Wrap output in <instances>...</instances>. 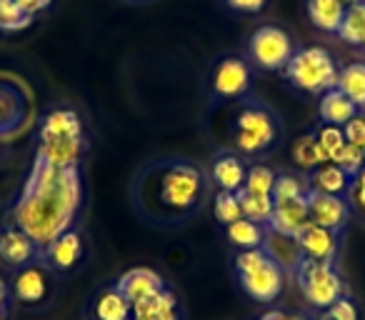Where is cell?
I'll use <instances>...</instances> for the list:
<instances>
[{
    "mask_svg": "<svg viewBox=\"0 0 365 320\" xmlns=\"http://www.w3.org/2000/svg\"><path fill=\"white\" fill-rule=\"evenodd\" d=\"M213 183L208 170L188 158H155L135 173L130 203L145 223L182 225L205 208Z\"/></svg>",
    "mask_w": 365,
    "mask_h": 320,
    "instance_id": "1",
    "label": "cell"
},
{
    "mask_svg": "<svg viewBox=\"0 0 365 320\" xmlns=\"http://www.w3.org/2000/svg\"><path fill=\"white\" fill-rule=\"evenodd\" d=\"M83 208L81 165L58 168L36 155L33 168L11 205L8 223L31 235L41 248L78 225Z\"/></svg>",
    "mask_w": 365,
    "mask_h": 320,
    "instance_id": "2",
    "label": "cell"
},
{
    "mask_svg": "<svg viewBox=\"0 0 365 320\" xmlns=\"http://www.w3.org/2000/svg\"><path fill=\"white\" fill-rule=\"evenodd\" d=\"M285 125L278 110L258 98H243L235 103L230 115V145L245 160H263L283 145Z\"/></svg>",
    "mask_w": 365,
    "mask_h": 320,
    "instance_id": "3",
    "label": "cell"
},
{
    "mask_svg": "<svg viewBox=\"0 0 365 320\" xmlns=\"http://www.w3.org/2000/svg\"><path fill=\"white\" fill-rule=\"evenodd\" d=\"M88 150V138L78 110L68 105L51 108L38 123V150L43 160L58 168L81 165Z\"/></svg>",
    "mask_w": 365,
    "mask_h": 320,
    "instance_id": "4",
    "label": "cell"
},
{
    "mask_svg": "<svg viewBox=\"0 0 365 320\" xmlns=\"http://www.w3.org/2000/svg\"><path fill=\"white\" fill-rule=\"evenodd\" d=\"M233 270L238 285L255 303H275L283 293L285 273L265 248L238 250L233 258Z\"/></svg>",
    "mask_w": 365,
    "mask_h": 320,
    "instance_id": "5",
    "label": "cell"
},
{
    "mask_svg": "<svg viewBox=\"0 0 365 320\" xmlns=\"http://www.w3.org/2000/svg\"><path fill=\"white\" fill-rule=\"evenodd\" d=\"M338 63L330 56L328 48L323 46H303L293 53L290 63L285 66L283 76L288 81V86H293L295 91L305 93V96L320 98L323 93H328L330 88H335L338 81Z\"/></svg>",
    "mask_w": 365,
    "mask_h": 320,
    "instance_id": "6",
    "label": "cell"
},
{
    "mask_svg": "<svg viewBox=\"0 0 365 320\" xmlns=\"http://www.w3.org/2000/svg\"><path fill=\"white\" fill-rule=\"evenodd\" d=\"M298 51L293 33L278 23H260L245 41V61L260 73H280Z\"/></svg>",
    "mask_w": 365,
    "mask_h": 320,
    "instance_id": "7",
    "label": "cell"
},
{
    "mask_svg": "<svg viewBox=\"0 0 365 320\" xmlns=\"http://www.w3.org/2000/svg\"><path fill=\"white\" fill-rule=\"evenodd\" d=\"M295 280H298L300 293L313 310H323L343 295H348V285H345L335 263L303 258V263L295 270Z\"/></svg>",
    "mask_w": 365,
    "mask_h": 320,
    "instance_id": "8",
    "label": "cell"
},
{
    "mask_svg": "<svg viewBox=\"0 0 365 320\" xmlns=\"http://www.w3.org/2000/svg\"><path fill=\"white\" fill-rule=\"evenodd\" d=\"M253 91L250 63L243 56H220L208 71V93L215 103L243 100Z\"/></svg>",
    "mask_w": 365,
    "mask_h": 320,
    "instance_id": "9",
    "label": "cell"
},
{
    "mask_svg": "<svg viewBox=\"0 0 365 320\" xmlns=\"http://www.w3.org/2000/svg\"><path fill=\"white\" fill-rule=\"evenodd\" d=\"M56 275L43 260H33V263L23 265L13 273V298L23 305H41L48 300V295L56 288Z\"/></svg>",
    "mask_w": 365,
    "mask_h": 320,
    "instance_id": "10",
    "label": "cell"
},
{
    "mask_svg": "<svg viewBox=\"0 0 365 320\" xmlns=\"http://www.w3.org/2000/svg\"><path fill=\"white\" fill-rule=\"evenodd\" d=\"M86 255V235L81 225H73L63 235H58L53 243H48L41 253V260L53 270V273H71Z\"/></svg>",
    "mask_w": 365,
    "mask_h": 320,
    "instance_id": "11",
    "label": "cell"
},
{
    "mask_svg": "<svg viewBox=\"0 0 365 320\" xmlns=\"http://www.w3.org/2000/svg\"><path fill=\"white\" fill-rule=\"evenodd\" d=\"M308 215L310 223L320 225V228H328L333 233H343L345 225L350 223V215H353V208H350L348 198H340V195H328L320 193V190H308Z\"/></svg>",
    "mask_w": 365,
    "mask_h": 320,
    "instance_id": "12",
    "label": "cell"
},
{
    "mask_svg": "<svg viewBox=\"0 0 365 320\" xmlns=\"http://www.w3.org/2000/svg\"><path fill=\"white\" fill-rule=\"evenodd\" d=\"M248 165V160L243 155H238L235 150H218L208 163V178L213 183V188L238 193L245 185Z\"/></svg>",
    "mask_w": 365,
    "mask_h": 320,
    "instance_id": "13",
    "label": "cell"
},
{
    "mask_svg": "<svg viewBox=\"0 0 365 320\" xmlns=\"http://www.w3.org/2000/svg\"><path fill=\"white\" fill-rule=\"evenodd\" d=\"M41 245L16 225L6 223V228L0 230V263L8 265V268L18 270L23 265L33 263V260H41Z\"/></svg>",
    "mask_w": 365,
    "mask_h": 320,
    "instance_id": "14",
    "label": "cell"
},
{
    "mask_svg": "<svg viewBox=\"0 0 365 320\" xmlns=\"http://www.w3.org/2000/svg\"><path fill=\"white\" fill-rule=\"evenodd\" d=\"M28 118V96L16 81L0 78V133L16 135Z\"/></svg>",
    "mask_w": 365,
    "mask_h": 320,
    "instance_id": "15",
    "label": "cell"
},
{
    "mask_svg": "<svg viewBox=\"0 0 365 320\" xmlns=\"http://www.w3.org/2000/svg\"><path fill=\"white\" fill-rule=\"evenodd\" d=\"M300 253L308 260H323V263H335L340 250V233H333L328 228H320L315 223H308L298 235Z\"/></svg>",
    "mask_w": 365,
    "mask_h": 320,
    "instance_id": "16",
    "label": "cell"
},
{
    "mask_svg": "<svg viewBox=\"0 0 365 320\" xmlns=\"http://www.w3.org/2000/svg\"><path fill=\"white\" fill-rule=\"evenodd\" d=\"M165 285L168 283L163 280V275L155 273L153 268H130L115 280V288L125 295V300L130 305L160 293Z\"/></svg>",
    "mask_w": 365,
    "mask_h": 320,
    "instance_id": "17",
    "label": "cell"
},
{
    "mask_svg": "<svg viewBox=\"0 0 365 320\" xmlns=\"http://www.w3.org/2000/svg\"><path fill=\"white\" fill-rule=\"evenodd\" d=\"M130 315L133 320H182L180 300H178L175 290L168 285L160 293L150 295L140 303H133Z\"/></svg>",
    "mask_w": 365,
    "mask_h": 320,
    "instance_id": "18",
    "label": "cell"
},
{
    "mask_svg": "<svg viewBox=\"0 0 365 320\" xmlns=\"http://www.w3.org/2000/svg\"><path fill=\"white\" fill-rule=\"evenodd\" d=\"M263 248H265V253L283 268V273H288V275H295L298 265L303 263V253H300V245H298V240H295V235H285V233H278V230L268 228L265 230Z\"/></svg>",
    "mask_w": 365,
    "mask_h": 320,
    "instance_id": "19",
    "label": "cell"
},
{
    "mask_svg": "<svg viewBox=\"0 0 365 320\" xmlns=\"http://www.w3.org/2000/svg\"><path fill=\"white\" fill-rule=\"evenodd\" d=\"M308 198V195H305ZM298 198V200H285V203H275L273 208V218H270L268 228L278 230L285 235H298L305 225L310 223L308 215V200Z\"/></svg>",
    "mask_w": 365,
    "mask_h": 320,
    "instance_id": "20",
    "label": "cell"
},
{
    "mask_svg": "<svg viewBox=\"0 0 365 320\" xmlns=\"http://www.w3.org/2000/svg\"><path fill=\"white\" fill-rule=\"evenodd\" d=\"M358 113H363L348 96L338 91V88H330L328 93L318 98V115L323 123H330V125L343 128L348 120H353Z\"/></svg>",
    "mask_w": 365,
    "mask_h": 320,
    "instance_id": "21",
    "label": "cell"
},
{
    "mask_svg": "<svg viewBox=\"0 0 365 320\" xmlns=\"http://www.w3.org/2000/svg\"><path fill=\"white\" fill-rule=\"evenodd\" d=\"M305 13L315 31L325 33V36H338L345 6L340 0H305Z\"/></svg>",
    "mask_w": 365,
    "mask_h": 320,
    "instance_id": "22",
    "label": "cell"
},
{
    "mask_svg": "<svg viewBox=\"0 0 365 320\" xmlns=\"http://www.w3.org/2000/svg\"><path fill=\"white\" fill-rule=\"evenodd\" d=\"M308 183L313 190H320V193L328 195H340V198H348L350 188H353V178L335 163L318 165L313 173H308Z\"/></svg>",
    "mask_w": 365,
    "mask_h": 320,
    "instance_id": "23",
    "label": "cell"
},
{
    "mask_svg": "<svg viewBox=\"0 0 365 320\" xmlns=\"http://www.w3.org/2000/svg\"><path fill=\"white\" fill-rule=\"evenodd\" d=\"M130 308L133 305L125 300V295L115 285H110V288H103L93 298L88 315H91V320H128L130 318Z\"/></svg>",
    "mask_w": 365,
    "mask_h": 320,
    "instance_id": "24",
    "label": "cell"
},
{
    "mask_svg": "<svg viewBox=\"0 0 365 320\" xmlns=\"http://www.w3.org/2000/svg\"><path fill=\"white\" fill-rule=\"evenodd\" d=\"M335 88L365 113V61H353L340 68Z\"/></svg>",
    "mask_w": 365,
    "mask_h": 320,
    "instance_id": "25",
    "label": "cell"
},
{
    "mask_svg": "<svg viewBox=\"0 0 365 320\" xmlns=\"http://www.w3.org/2000/svg\"><path fill=\"white\" fill-rule=\"evenodd\" d=\"M265 230H268V225H258L248 218H240V220H235V223L225 225V238H228V243L235 245L238 250L263 248Z\"/></svg>",
    "mask_w": 365,
    "mask_h": 320,
    "instance_id": "26",
    "label": "cell"
},
{
    "mask_svg": "<svg viewBox=\"0 0 365 320\" xmlns=\"http://www.w3.org/2000/svg\"><path fill=\"white\" fill-rule=\"evenodd\" d=\"M310 190L308 175L305 173H293V170H278L273 183V203H285V200H298L305 198Z\"/></svg>",
    "mask_w": 365,
    "mask_h": 320,
    "instance_id": "27",
    "label": "cell"
},
{
    "mask_svg": "<svg viewBox=\"0 0 365 320\" xmlns=\"http://www.w3.org/2000/svg\"><path fill=\"white\" fill-rule=\"evenodd\" d=\"M238 203H240V210H243V218L253 220L258 225H268L270 218H273V198L270 195H258V193H250V190L240 188L238 193Z\"/></svg>",
    "mask_w": 365,
    "mask_h": 320,
    "instance_id": "28",
    "label": "cell"
},
{
    "mask_svg": "<svg viewBox=\"0 0 365 320\" xmlns=\"http://www.w3.org/2000/svg\"><path fill=\"white\" fill-rule=\"evenodd\" d=\"M313 140L315 145H318L320 155H323L325 163H333L335 158H338V153L345 148V135H343V128L338 125H330V123H323L320 120L318 125L313 128Z\"/></svg>",
    "mask_w": 365,
    "mask_h": 320,
    "instance_id": "29",
    "label": "cell"
},
{
    "mask_svg": "<svg viewBox=\"0 0 365 320\" xmlns=\"http://www.w3.org/2000/svg\"><path fill=\"white\" fill-rule=\"evenodd\" d=\"M338 38L348 46H358L365 41V0L350 6L343 16V23H340Z\"/></svg>",
    "mask_w": 365,
    "mask_h": 320,
    "instance_id": "30",
    "label": "cell"
},
{
    "mask_svg": "<svg viewBox=\"0 0 365 320\" xmlns=\"http://www.w3.org/2000/svg\"><path fill=\"white\" fill-rule=\"evenodd\" d=\"M290 158L295 160V165L300 168V173H313L318 165H323L325 160H323V155H320V150H318V145H315V140H313V135H300L298 140L290 145Z\"/></svg>",
    "mask_w": 365,
    "mask_h": 320,
    "instance_id": "31",
    "label": "cell"
},
{
    "mask_svg": "<svg viewBox=\"0 0 365 320\" xmlns=\"http://www.w3.org/2000/svg\"><path fill=\"white\" fill-rule=\"evenodd\" d=\"M33 26V16H28L16 0H0V31L21 33Z\"/></svg>",
    "mask_w": 365,
    "mask_h": 320,
    "instance_id": "32",
    "label": "cell"
},
{
    "mask_svg": "<svg viewBox=\"0 0 365 320\" xmlns=\"http://www.w3.org/2000/svg\"><path fill=\"white\" fill-rule=\"evenodd\" d=\"M213 218L218 220L223 228L243 218V210H240L238 195L228 193V190H215V195H213Z\"/></svg>",
    "mask_w": 365,
    "mask_h": 320,
    "instance_id": "33",
    "label": "cell"
},
{
    "mask_svg": "<svg viewBox=\"0 0 365 320\" xmlns=\"http://www.w3.org/2000/svg\"><path fill=\"white\" fill-rule=\"evenodd\" d=\"M275 173H278V170H273L265 163H250L243 188L250 190V193H258V195H270L273 193Z\"/></svg>",
    "mask_w": 365,
    "mask_h": 320,
    "instance_id": "34",
    "label": "cell"
},
{
    "mask_svg": "<svg viewBox=\"0 0 365 320\" xmlns=\"http://www.w3.org/2000/svg\"><path fill=\"white\" fill-rule=\"evenodd\" d=\"M310 320H360V310L350 295H343V298L335 300L328 308L315 310V313L310 315Z\"/></svg>",
    "mask_w": 365,
    "mask_h": 320,
    "instance_id": "35",
    "label": "cell"
},
{
    "mask_svg": "<svg viewBox=\"0 0 365 320\" xmlns=\"http://www.w3.org/2000/svg\"><path fill=\"white\" fill-rule=\"evenodd\" d=\"M333 163L340 165V168H343L345 173H348L350 178L355 180L365 170V150H360V148H355V145H350V143H345V148L338 153V158H335Z\"/></svg>",
    "mask_w": 365,
    "mask_h": 320,
    "instance_id": "36",
    "label": "cell"
},
{
    "mask_svg": "<svg viewBox=\"0 0 365 320\" xmlns=\"http://www.w3.org/2000/svg\"><path fill=\"white\" fill-rule=\"evenodd\" d=\"M343 135H345V143H350V145L365 150V113H358L353 120L345 123Z\"/></svg>",
    "mask_w": 365,
    "mask_h": 320,
    "instance_id": "37",
    "label": "cell"
},
{
    "mask_svg": "<svg viewBox=\"0 0 365 320\" xmlns=\"http://www.w3.org/2000/svg\"><path fill=\"white\" fill-rule=\"evenodd\" d=\"M223 3L228 11L240 13V16H258L270 6V0H223Z\"/></svg>",
    "mask_w": 365,
    "mask_h": 320,
    "instance_id": "38",
    "label": "cell"
},
{
    "mask_svg": "<svg viewBox=\"0 0 365 320\" xmlns=\"http://www.w3.org/2000/svg\"><path fill=\"white\" fill-rule=\"evenodd\" d=\"M353 198L355 203H358V208L360 210H365V170L358 175V178L353 180V188H350V195H348V200Z\"/></svg>",
    "mask_w": 365,
    "mask_h": 320,
    "instance_id": "39",
    "label": "cell"
},
{
    "mask_svg": "<svg viewBox=\"0 0 365 320\" xmlns=\"http://www.w3.org/2000/svg\"><path fill=\"white\" fill-rule=\"evenodd\" d=\"M16 3L28 13V16H33V18H36L38 13L48 11V8L53 6V0H16Z\"/></svg>",
    "mask_w": 365,
    "mask_h": 320,
    "instance_id": "40",
    "label": "cell"
},
{
    "mask_svg": "<svg viewBox=\"0 0 365 320\" xmlns=\"http://www.w3.org/2000/svg\"><path fill=\"white\" fill-rule=\"evenodd\" d=\"M260 320H310V318L300 313H290V310H270Z\"/></svg>",
    "mask_w": 365,
    "mask_h": 320,
    "instance_id": "41",
    "label": "cell"
},
{
    "mask_svg": "<svg viewBox=\"0 0 365 320\" xmlns=\"http://www.w3.org/2000/svg\"><path fill=\"white\" fill-rule=\"evenodd\" d=\"M8 308H11V290H8L6 280H0V320L8 318Z\"/></svg>",
    "mask_w": 365,
    "mask_h": 320,
    "instance_id": "42",
    "label": "cell"
},
{
    "mask_svg": "<svg viewBox=\"0 0 365 320\" xmlns=\"http://www.w3.org/2000/svg\"><path fill=\"white\" fill-rule=\"evenodd\" d=\"M123 3H128V6H150L155 0H123Z\"/></svg>",
    "mask_w": 365,
    "mask_h": 320,
    "instance_id": "43",
    "label": "cell"
},
{
    "mask_svg": "<svg viewBox=\"0 0 365 320\" xmlns=\"http://www.w3.org/2000/svg\"><path fill=\"white\" fill-rule=\"evenodd\" d=\"M340 3H343V6H345V11H348L350 6H355V3H360V0H340Z\"/></svg>",
    "mask_w": 365,
    "mask_h": 320,
    "instance_id": "44",
    "label": "cell"
},
{
    "mask_svg": "<svg viewBox=\"0 0 365 320\" xmlns=\"http://www.w3.org/2000/svg\"><path fill=\"white\" fill-rule=\"evenodd\" d=\"M360 51H363V53H365V41H363V43H360Z\"/></svg>",
    "mask_w": 365,
    "mask_h": 320,
    "instance_id": "45",
    "label": "cell"
},
{
    "mask_svg": "<svg viewBox=\"0 0 365 320\" xmlns=\"http://www.w3.org/2000/svg\"><path fill=\"white\" fill-rule=\"evenodd\" d=\"M3 138H6V135H3V133H0V145H3Z\"/></svg>",
    "mask_w": 365,
    "mask_h": 320,
    "instance_id": "46",
    "label": "cell"
},
{
    "mask_svg": "<svg viewBox=\"0 0 365 320\" xmlns=\"http://www.w3.org/2000/svg\"><path fill=\"white\" fill-rule=\"evenodd\" d=\"M128 320H133V318H128Z\"/></svg>",
    "mask_w": 365,
    "mask_h": 320,
    "instance_id": "47",
    "label": "cell"
}]
</instances>
